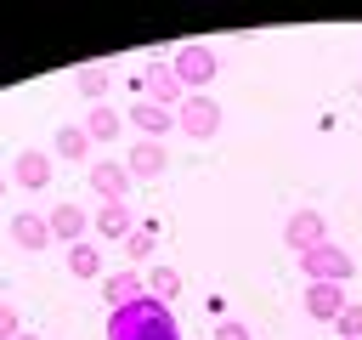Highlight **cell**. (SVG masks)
Here are the masks:
<instances>
[{
    "label": "cell",
    "instance_id": "obj_11",
    "mask_svg": "<svg viewBox=\"0 0 362 340\" xmlns=\"http://www.w3.org/2000/svg\"><path fill=\"white\" fill-rule=\"evenodd\" d=\"M141 295H147V278H141L136 266L102 272V300H107V312H119V306H130V300H141Z\"/></svg>",
    "mask_w": 362,
    "mask_h": 340
},
{
    "label": "cell",
    "instance_id": "obj_24",
    "mask_svg": "<svg viewBox=\"0 0 362 340\" xmlns=\"http://www.w3.org/2000/svg\"><path fill=\"white\" fill-rule=\"evenodd\" d=\"M17 334H23V317L11 300H0V340H17Z\"/></svg>",
    "mask_w": 362,
    "mask_h": 340
},
{
    "label": "cell",
    "instance_id": "obj_25",
    "mask_svg": "<svg viewBox=\"0 0 362 340\" xmlns=\"http://www.w3.org/2000/svg\"><path fill=\"white\" fill-rule=\"evenodd\" d=\"M0 198H6V176H0Z\"/></svg>",
    "mask_w": 362,
    "mask_h": 340
},
{
    "label": "cell",
    "instance_id": "obj_19",
    "mask_svg": "<svg viewBox=\"0 0 362 340\" xmlns=\"http://www.w3.org/2000/svg\"><path fill=\"white\" fill-rule=\"evenodd\" d=\"M51 147H57V159H90V136H85V125H62Z\"/></svg>",
    "mask_w": 362,
    "mask_h": 340
},
{
    "label": "cell",
    "instance_id": "obj_9",
    "mask_svg": "<svg viewBox=\"0 0 362 340\" xmlns=\"http://www.w3.org/2000/svg\"><path fill=\"white\" fill-rule=\"evenodd\" d=\"M164 164H170L164 142H147V136H136V147L124 153V170H130V181H158V176H164Z\"/></svg>",
    "mask_w": 362,
    "mask_h": 340
},
{
    "label": "cell",
    "instance_id": "obj_2",
    "mask_svg": "<svg viewBox=\"0 0 362 340\" xmlns=\"http://www.w3.org/2000/svg\"><path fill=\"white\" fill-rule=\"evenodd\" d=\"M170 68H175L181 91L192 96V91H204V85L221 74V57H215V45H204V40H187V45H175V51H170Z\"/></svg>",
    "mask_w": 362,
    "mask_h": 340
},
{
    "label": "cell",
    "instance_id": "obj_26",
    "mask_svg": "<svg viewBox=\"0 0 362 340\" xmlns=\"http://www.w3.org/2000/svg\"><path fill=\"white\" fill-rule=\"evenodd\" d=\"M17 340H40V334H17Z\"/></svg>",
    "mask_w": 362,
    "mask_h": 340
},
{
    "label": "cell",
    "instance_id": "obj_14",
    "mask_svg": "<svg viewBox=\"0 0 362 340\" xmlns=\"http://www.w3.org/2000/svg\"><path fill=\"white\" fill-rule=\"evenodd\" d=\"M11 244L17 249H51V227H45V215H34V210H23V215H11Z\"/></svg>",
    "mask_w": 362,
    "mask_h": 340
},
{
    "label": "cell",
    "instance_id": "obj_20",
    "mask_svg": "<svg viewBox=\"0 0 362 340\" xmlns=\"http://www.w3.org/2000/svg\"><path fill=\"white\" fill-rule=\"evenodd\" d=\"M147 295L170 306V300L181 295V272H175V266H153V272H147Z\"/></svg>",
    "mask_w": 362,
    "mask_h": 340
},
{
    "label": "cell",
    "instance_id": "obj_12",
    "mask_svg": "<svg viewBox=\"0 0 362 340\" xmlns=\"http://www.w3.org/2000/svg\"><path fill=\"white\" fill-rule=\"evenodd\" d=\"M345 306H351V300H345V283H305V317L334 323Z\"/></svg>",
    "mask_w": 362,
    "mask_h": 340
},
{
    "label": "cell",
    "instance_id": "obj_1",
    "mask_svg": "<svg viewBox=\"0 0 362 340\" xmlns=\"http://www.w3.org/2000/svg\"><path fill=\"white\" fill-rule=\"evenodd\" d=\"M102 334H107V340H181V323H175V312H170L164 300L141 295V300L107 312V329H102Z\"/></svg>",
    "mask_w": 362,
    "mask_h": 340
},
{
    "label": "cell",
    "instance_id": "obj_16",
    "mask_svg": "<svg viewBox=\"0 0 362 340\" xmlns=\"http://www.w3.org/2000/svg\"><path fill=\"white\" fill-rule=\"evenodd\" d=\"M107 85H113V68H107V62H85V68H74V91L90 96V108L107 96Z\"/></svg>",
    "mask_w": 362,
    "mask_h": 340
},
{
    "label": "cell",
    "instance_id": "obj_5",
    "mask_svg": "<svg viewBox=\"0 0 362 340\" xmlns=\"http://www.w3.org/2000/svg\"><path fill=\"white\" fill-rule=\"evenodd\" d=\"M85 181H90V193H96L102 204H124V193H130V170H124V159H90Z\"/></svg>",
    "mask_w": 362,
    "mask_h": 340
},
{
    "label": "cell",
    "instance_id": "obj_27",
    "mask_svg": "<svg viewBox=\"0 0 362 340\" xmlns=\"http://www.w3.org/2000/svg\"><path fill=\"white\" fill-rule=\"evenodd\" d=\"M356 96H362V79H356Z\"/></svg>",
    "mask_w": 362,
    "mask_h": 340
},
{
    "label": "cell",
    "instance_id": "obj_17",
    "mask_svg": "<svg viewBox=\"0 0 362 340\" xmlns=\"http://www.w3.org/2000/svg\"><path fill=\"white\" fill-rule=\"evenodd\" d=\"M79 125H85V136H90V147H96V142H113V136H119L124 113H119V108H107V102H96V108H90Z\"/></svg>",
    "mask_w": 362,
    "mask_h": 340
},
{
    "label": "cell",
    "instance_id": "obj_13",
    "mask_svg": "<svg viewBox=\"0 0 362 340\" xmlns=\"http://www.w3.org/2000/svg\"><path fill=\"white\" fill-rule=\"evenodd\" d=\"M45 227H51V244H57V238H62V244H85V227H90V215H85L79 204H51Z\"/></svg>",
    "mask_w": 362,
    "mask_h": 340
},
{
    "label": "cell",
    "instance_id": "obj_23",
    "mask_svg": "<svg viewBox=\"0 0 362 340\" xmlns=\"http://www.w3.org/2000/svg\"><path fill=\"white\" fill-rule=\"evenodd\" d=\"M215 340H255V329H249L243 317H221V323H215Z\"/></svg>",
    "mask_w": 362,
    "mask_h": 340
},
{
    "label": "cell",
    "instance_id": "obj_7",
    "mask_svg": "<svg viewBox=\"0 0 362 340\" xmlns=\"http://www.w3.org/2000/svg\"><path fill=\"white\" fill-rule=\"evenodd\" d=\"M283 244H288L294 255H305V249L328 244V221H322V210H294V215L283 221Z\"/></svg>",
    "mask_w": 362,
    "mask_h": 340
},
{
    "label": "cell",
    "instance_id": "obj_15",
    "mask_svg": "<svg viewBox=\"0 0 362 340\" xmlns=\"http://www.w3.org/2000/svg\"><path fill=\"white\" fill-rule=\"evenodd\" d=\"M90 227H96L102 238H119V244H124V238H130V232H136L141 221L130 215V204H102V210L90 215Z\"/></svg>",
    "mask_w": 362,
    "mask_h": 340
},
{
    "label": "cell",
    "instance_id": "obj_6",
    "mask_svg": "<svg viewBox=\"0 0 362 340\" xmlns=\"http://www.w3.org/2000/svg\"><path fill=\"white\" fill-rule=\"evenodd\" d=\"M51 153H40V147H23L17 159H11V170H6V181H17L23 193H45L51 187Z\"/></svg>",
    "mask_w": 362,
    "mask_h": 340
},
{
    "label": "cell",
    "instance_id": "obj_10",
    "mask_svg": "<svg viewBox=\"0 0 362 340\" xmlns=\"http://www.w3.org/2000/svg\"><path fill=\"white\" fill-rule=\"evenodd\" d=\"M124 119H130L147 142H164V130H175V113H170V108H158V102H147V96H136V102L124 108Z\"/></svg>",
    "mask_w": 362,
    "mask_h": 340
},
{
    "label": "cell",
    "instance_id": "obj_8",
    "mask_svg": "<svg viewBox=\"0 0 362 340\" xmlns=\"http://www.w3.org/2000/svg\"><path fill=\"white\" fill-rule=\"evenodd\" d=\"M141 96L158 102V108H170V113L187 102V91H181V79H175L170 62H147V74H141Z\"/></svg>",
    "mask_w": 362,
    "mask_h": 340
},
{
    "label": "cell",
    "instance_id": "obj_4",
    "mask_svg": "<svg viewBox=\"0 0 362 340\" xmlns=\"http://www.w3.org/2000/svg\"><path fill=\"white\" fill-rule=\"evenodd\" d=\"M175 130H187L192 142H209V136L221 130V102H215L209 91H192V96L175 108Z\"/></svg>",
    "mask_w": 362,
    "mask_h": 340
},
{
    "label": "cell",
    "instance_id": "obj_3",
    "mask_svg": "<svg viewBox=\"0 0 362 340\" xmlns=\"http://www.w3.org/2000/svg\"><path fill=\"white\" fill-rule=\"evenodd\" d=\"M300 272H305V283H351L356 261H351V249H339V244L328 238V244H317V249L300 255Z\"/></svg>",
    "mask_w": 362,
    "mask_h": 340
},
{
    "label": "cell",
    "instance_id": "obj_21",
    "mask_svg": "<svg viewBox=\"0 0 362 340\" xmlns=\"http://www.w3.org/2000/svg\"><path fill=\"white\" fill-rule=\"evenodd\" d=\"M153 244H158V232H153V227H136V232L124 238V255H130V261H147Z\"/></svg>",
    "mask_w": 362,
    "mask_h": 340
},
{
    "label": "cell",
    "instance_id": "obj_18",
    "mask_svg": "<svg viewBox=\"0 0 362 340\" xmlns=\"http://www.w3.org/2000/svg\"><path fill=\"white\" fill-rule=\"evenodd\" d=\"M68 272L85 278V283H90V278L102 283V249H96V244H68Z\"/></svg>",
    "mask_w": 362,
    "mask_h": 340
},
{
    "label": "cell",
    "instance_id": "obj_22",
    "mask_svg": "<svg viewBox=\"0 0 362 340\" xmlns=\"http://www.w3.org/2000/svg\"><path fill=\"white\" fill-rule=\"evenodd\" d=\"M334 329H339V340H362V306L351 300V306L334 317Z\"/></svg>",
    "mask_w": 362,
    "mask_h": 340
}]
</instances>
